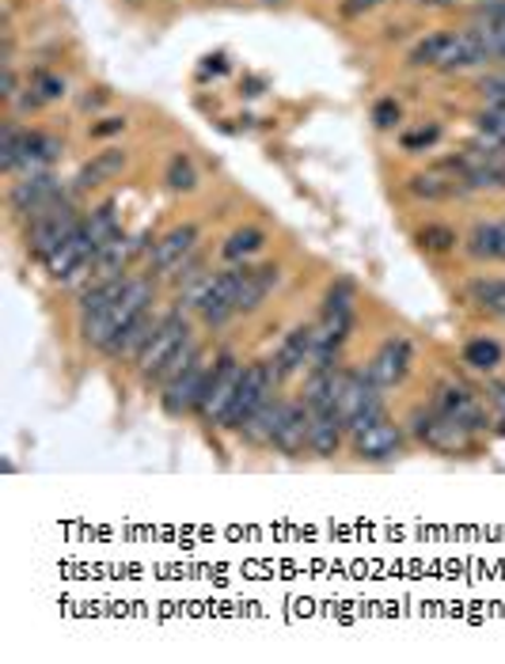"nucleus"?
<instances>
[{"mask_svg": "<svg viewBox=\"0 0 505 664\" xmlns=\"http://www.w3.org/2000/svg\"><path fill=\"white\" fill-rule=\"evenodd\" d=\"M152 300H156V282H152V277H130L115 304H107V308L95 311V316L80 319V342L107 354L110 342H115L141 311H149Z\"/></svg>", "mask_w": 505, "mask_h": 664, "instance_id": "1", "label": "nucleus"}, {"mask_svg": "<svg viewBox=\"0 0 505 664\" xmlns=\"http://www.w3.org/2000/svg\"><path fill=\"white\" fill-rule=\"evenodd\" d=\"M414 69H433V73H468V69L491 66L483 38L475 27L468 31H437V35L422 38L411 50Z\"/></svg>", "mask_w": 505, "mask_h": 664, "instance_id": "2", "label": "nucleus"}, {"mask_svg": "<svg viewBox=\"0 0 505 664\" xmlns=\"http://www.w3.org/2000/svg\"><path fill=\"white\" fill-rule=\"evenodd\" d=\"M407 429H411L414 441L426 444L430 452H437V455H471L475 452V434H471L468 426H460L456 418H448V414H441L433 403L411 411Z\"/></svg>", "mask_w": 505, "mask_h": 664, "instance_id": "3", "label": "nucleus"}, {"mask_svg": "<svg viewBox=\"0 0 505 664\" xmlns=\"http://www.w3.org/2000/svg\"><path fill=\"white\" fill-rule=\"evenodd\" d=\"M334 411L342 414L350 434L373 426L384 418V399L380 388L368 380L365 369H339V391H334Z\"/></svg>", "mask_w": 505, "mask_h": 664, "instance_id": "4", "label": "nucleus"}, {"mask_svg": "<svg viewBox=\"0 0 505 664\" xmlns=\"http://www.w3.org/2000/svg\"><path fill=\"white\" fill-rule=\"evenodd\" d=\"M80 224H84V217H80V210L72 205V198H61L58 205L35 213V217H27V232H23L27 251L35 254L38 262H46L61 244H66L72 232L80 228Z\"/></svg>", "mask_w": 505, "mask_h": 664, "instance_id": "5", "label": "nucleus"}, {"mask_svg": "<svg viewBox=\"0 0 505 664\" xmlns=\"http://www.w3.org/2000/svg\"><path fill=\"white\" fill-rule=\"evenodd\" d=\"M244 369L247 365L239 361L236 354H216L213 357V372H210V383H205V395L198 403V414H202L205 426H221L228 422V411H232V399H236V388L244 380Z\"/></svg>", "mask_w": 505, "mask_h": 664, "instance_id": "6", "label": "nucleus"}, {"mask_svg": "<svg viewBox=\"0 0 505 664\" xmlns=\"http://www.w3.org/2000/svg\"><path fill=\"white\" fill-rule=\"evenodd\" d=\"M187 339H190V319H187V311H183V308H172L164 319H160L156 334H152V339L144 342L141 357L133 361V369H138L141 380H144V383H156L160 369H164V365L172 361V354H175V349H179Z\"/></svg>", "mask_w": 505, "mask_h": 664, "instance_id": "7", "label": "nucleus"}, {"mask_svg": "<svg viewBox=\"0 0 505 664\" xmlns=\"http://www.w3.org/2000/svg\"><path fill=\"white\" fill-rule=\"evenodd\" d=\"M433 406H437L441 414H448V418H456L460 426H468L471 434H483V429L491 426V411H494L491 399H483L475 388H468V383L460 380L437 383Z\"/></svg>", "mask_w": 505, "mask_h": 664, "instance_id": "8", "label": "nucleus"}, {"mask_svg": "<svg viewBox=\"0 0 505 664\" xmlns=\"http://www.w3.org/2000/svg\"><path fill=\"white\" fill-rule=\"evenodd\" d=\"M274 391H278V383H274V372H270V361H251V365H247L244 380H239V388H236V399H232V411H228L224 429L239 434V429H244V422L251 418V414L259 411V406L267 403Z\"/></svg>", "mask_w": 505, "mask_h": 664, "instance_id": "9", "label": "nucleus"}, {"mask_svg": "<svg viewBox=\"0 0 505 664\" xmlns=\"http://www.w3.org/2000/svg\"><path fill=\"white\" fill-rule=\"evenodd\" d=\"M61 198H69V190L54 171H27L20 182H12V190H8V205H12L20 217H35V213L58 205Z\"/></svg>", "mask_w": 505, "mask_h": 664, "instance_id": "10", "label": "nucleus"}, {"mask_svg": "<svg viewBox=\"0 0 505 664\" xmlns=\"http://www.w3.org/2000/svg\"><path fill=\"white\" fill-rule=\"evenodd\" d=\"M198 244H202V228L198 224H175L172 232H164L160 239H152V251H149V274L156 277H172L175 266L198 254Z\"/></svg>", "mask_w": 505, "mask_h": 664, "instance_id": "11", "label": "nucleus"}, {"mask_svg": "<svg viewBox=\"0 0 505 664\" xmlns=\"http://www.w3.org/2000/svg\"><path fill=\"white\" fill-rule=\"evenodd\" d=\"M210 372H213V361L210 357H198L190 369H183L175 380L164 383V395H160V406H164V414H172V418H183V414L198 411V403H202L205 395V383H210Z\"/></svg>", "mask_w": 505, "mask_h": 664, "instance_id": "12", "label": "nucleus"}, {"mask_svg": "<svg viewBox=\"0 0 505 664\" xmlns=\"http://www.w3.org/2000/svg\"><path fill=\"white\" fill-rule=\"evenodd\" d=\"M411 369H414V346H411L407 334H391V339H384V346L376 349L373 361L365 365L368 380H373L380 391L399 388V383L411 376Z\"/></svg>", "mask_w": 505, "mask_h": 664, "instance_id": "13", "label": "nucleus"}, {"mask_svg": "<svg viewBox=\"0 0 505 664\" xmlns=\"http://www.w3.org/2000/svg\"><path fill=\"white\" fill-rule=\"evenodd\" d=\"M350 444H354V455L357 460H368V463H388L396 460L399 452H403L407 437H403V426H396V422L384 414L380 422H373V426L357 429V434H350Z\"/></svg>", "mask_w": 505, "mask_h": 664, "instance_id": "14", "label": "nucleus"}, {"mask_svg": "<svg viewBox=\"0 0 505 664\" xmlns=\"http://www.w3.org/2000/svg\"><path fill=\"white\" fill-rule=\"evenodd\" d=\"M407 194L414 198V202H453V198H463L471 194L468 182L460 179V171H456L453 164H437V167H426V171H414L411 179H407Z\"/></svg>", "mask_w": 505, "mask_h": 664, "instance_id": "15", "label": "nucleus"}, {"mask_svg": "<svg viewBox=\"0 0 505 664\" xmlns=\"http://www.w3.org/2000/svg\"><path fill=\"white\" fill-rule=\"evenodd\" d=\"M312 346H316V323H301L282 339L278 354L270 357V372H274V383L282 388L285 380H293L296 372H304L312 365Z\"/></svg>", "mask_w": 505, "mask_h": 664, "instance_id": "16", "label": "nucleus"}, {"mask_svg": "<svg viewBox=\"0 0 505 664\" xmlns=\"http://www.w3.org/2000/svg\"><path fill=\"white\" fill-rule=\"evenodd\" d=\"M92 259H95V244L87 239L84 224H80V228L72 232V236L50 254V259L43 262V266H46V274H50L54 282H72V277H80L87 266H92Z\"/></svg>", "mask_w": 505, "mask_h": 664, "instance_id": "17", "label": "nucleus"}, {"mask_svg": "<svg viewBox=\"0 0 505 664\" xmlns=\"http://www.w3.org/2000/svg\"><path fill=\"white\" fill-rule=\"evenodd\" d=\"M285 411H289V399L274 391V395H270L267 403H262L259 411H255L251 418L244 422L239 437H244V441L251 444V448H274V437H278V429H282Z\"/></svg>", "mask_w": 505, "mask_h": 664, "instance_id": "18", "label": "nucleus"}, {"mask_svg": "<svg viewBox=\"0 0 505 664\" xmlns=\"http://www.w3.org/2000/svg\"><path fill=\"white\" fill-rule=\"evenodd\" d=\"M312 418V437H308V452L319 455V460H331L334 452L342 448L347 441V422H342V414L334 411V406H327V411H308Z\"/></svg>", "mask_w": 505, "mask_h": 664, "instance_id": "19", "label": "nucleus"}, {"mask_svg": "<svg viewBox=\"0 0 505 664\" xmlns=\"http://www.w3.org/2000/svg\"><path fill=\"white\" fill-rule=\"evenodd\" d=\"M308 437H312V418L304 399H289V411L282 418V429L274 437V448L282 455H304L308 452Z\"/></svg>", "mask_w": 505, "mask_h": 664, "instance_id": "20", "label": "nucleus"}, {"mask_svg": "<svg viewBox=\"0 0 505 664\" xmlns=\"http://www.w3.org/2000/svg\"><path fill=\"white\" fill-rule=\"evenodd\" d=\"M463 254L475 262H505V217L479 221L463 239Z\"/></svg>", "mask_w": 505, "mask_h": 664, "instance_id": "21", "label": "nucleus"}, {"mask_svg": "<svg viewBox=\"0 0 505 664\" xmlns=\"http://www.w3.org/2000/svg\"><path fill=\"white\" fill-rule=\"evenodd\" d=\"M278 282H282V270H278L274 262H262V266H251V262H247L244 285H239V316L259 311L262 300L278 289Z\"/></svg>", "mask_w": 505, "mask_h": 664, "instance_id": "22", "label": "nucleus"}, {"mask_svg": "<svg viewBox=\"0 0 505 664\" xmlns=\"http://www.w3.org/2000/svg\"><path fill=\"white\" fill-rule=\"evenodd\" d=\"M61 152H66V145H61L54 133L23 130L20 133V171H46Z\"/></svg>", "mask_w": 505, "mask_h": 664, "instance_id": "23", "label": "nucleus"}, {"mask_svg": "<svg viewBox=\"0 0 505 664\" xmlns=\"http://www.w3.org/2000/svg\"><path fill=\"white\" fill-rule=\"evenodd\" d=\"M160 319H164V316H152V308L141 311V316L133 319V323L126 327V331L118 334V339L107 346V357H115V361H138L141 349H144V342H149L152 334H156Z\"/></svg>", "mask_w": 505, "mask_h": 664, "instance_id": "24", "label": "nucleus"}, {"mask_svg": "<svg viewBox=\"0 0 505 664\" xmlns=\"http://www.w3.org/2000/svg\"><path fill=\"white\" fill-rule=\"evenodd\" d=\"M463 300L479 311V316L505 319V277H471L463 285Z\"/></svg>", "mask_w": 505, "mask_h": 664, "instance_id": "25", "label": "nucleus"}, {"mask_svg": "<svg viewBox=\"0 0 505 664\" xmlns=\"http://www.w3.org/2000/svg\"><path fill=\"white\" fill-rule=\"evenodd\" d=\"M126 167V152L122 149H107V152H95L92 159H87L84 167H80L77 182H72V190H87V187H99V182L115 179L118 171Z\"/></svg>", "mask_w": 505, "mask_h": 664, "instance_id": "26", "label": "nucleus"}, {"mask_svg": "<svg viewBox=\"0 0 505 664\" xmlns=\"http://www.w3.org/2000/svg\"><path fill=\"white\" fill-rule=\"evenodd\" d=\"M84 232H87V239L95 244V254H99V247H107L115 236H122V221H118L115 202L95 205V210L84 217Z\"/></svg>", "mask_w": 505, "mask_h": 664, "instance_id": "27", "label": "nucleus"}, {"mask_svg": "<svg viewBox=\"0 0 505 664\" xmlns=\"http://www.w3.org/2000/svg\"><path fill=\"white\" fill-rule=\"evenodd\" d=\"M262 247H267V232L255 228V224H244V228H236L228 239H224L221 259L224 262H247V259H255Z\"/></svg>", "mask_w": 505, "mask_h": 664, "instance_id": "28", "label": "nucleus"}, {"mask_svg": "<svg viewBox=\"0 0 505 664\" xmlns=\"http://www.w3.org/2000/svg\"><path fill=\"white\" fill-rule=\"evenodd\" d=\"M126 282L130 277H110V282H92L87 285L84 293H80V300H77V319H87V316H95V311H103L107 304H115L118 300V293L126 289Z\"/></svg>", "mask_w": 505, "mask_h": 664, "instance_id": "29", "label": "nucleus"}, {"mask_svg": "<svg viewBox=\"0 0 505 664\" xmlns=\"http://www.w3.org/2000/svg\"><path fill=\"white\" fill-rule=\"evenodd\" d=\"M463 365L475 372H494L502 365V346L494 339H471L463 346Z\"/></svg>", "mask_w": 505, "mask_h": 664, "instance_id": "30", "label": "nucleus"}, {"mask_svg": "<svg viewBox=\"0 0 505 664\" xmlns=\"http://www.w3.org/2000/svg\"><path fill=\"white\" fill-rule=\"evenodd\" d=\"M164 182L175 190V194H190V190L198 187V167H195V159H190L187 152H175V156L167 159Z\"/></svg>", "mask_w": 505, "mask_h": 664, "instance_id": "31", "label": "nucleus"}, {"mask_svg": "<svg viewBox=\"0 0 505 664\" xmlns=\"http://www.w3.org/2000/svg\"><path fill=\"white\" fill-rule=\"evenodd\" d=\"M414 239H419V247L430 254H448V251H456V244H460V236H456L448 224H426V228H419Z\"/></svg>", "mask_w": 505, "mask_h": 664, "instance_id": "32", "label": "nucleus"}, {"mask_svg": "<svg viewBox=\"0 0 505 664\" xmlns=\"http://www.w3.org/2000/svg\"><path fill=\"white\" fill-rule=\"evenodd\" d=\"M31 92H35L38 99H43V107H46V103H61V99H66L69 84H66V76H61V73L38 69V73L31 76Z\"/></svg>", "mask_w": 505, "mask_h": 664, "instance_id": "33", "label": "nucleus"}, {"mask_svg": "<svg viewBox=\"0 0 505 664\" xmlns=\"http://www.w3.org/2000/svg\"><path fill=\"white\" fill-rule=\"evenodd\" d=\"M198 357H202V346H198V339H187V342H183V346L172 354V361H167L164 369H160L156 383H160V388H164V383H167V380H175V376H179L183 369H190V365H195Z\"/></svg>", "mask_w": 505, "mask_h": 664, "instance_id": "34", "label": "nucleus"}, {"mask_svg": "<svg viewBox=\"0 0 505 664\" xmlns=\"http://www.w3.org/2000/svg\"><path fill=\"white\" fill-rule=\"evenodd\" d=\"M20 133L23 126L12 122V118H8L4 130H0V167H4L8 175L20 171Z\"/></svg>", "mask_w": 505, "mask_h": 664, "instance_id": "35", "label": "nucleus"}, {"mask_svg": "<svg viewBox=\"0 0 505 664\" xmlns=\"http://www.w3.org/2000/svg\"><path fill=\"white\" fill-rule=\"evenodd\" d=\"M437 141H441V126L437 122H422V126H414V130L399 133V149H403V152H430Z\"/></svg>", "mask_w": 505, "mask_h": 664, "instance_id": "36", "label": "nucleus"}, {"mask_svg": "<svg viewBox=\"0 0 505 664\" xmlns=\"http://www.w3.org/2000/svg\"><path fill=\"white\" fill-rule=\"evenodd\" d=\"M475 95L486 103V107H505V73H486V76H479Z\"/></svg>", "mask_w": 505, "mask_h": 664, "instance_id": "37", "label": "nucleus"}, {"mask_svg": "<svg viewBox=\"0 0 505 664\" xmlns=\"http://www.w3.org/2000/svg\"><path fill=\"white\" fill-rule=\"evenodd\" d=\"M198 277H205V259H202V251L190 254V259L183 262V266H175V274L167 277V282H172L175 289H187V285H195Z\"/></svg>", "mask_w": 505, "mask_h": 664, "instance_id": "38", "label": "nucleus"}, {"mask_svg": "<svg viewBox=\"0 0 505 664\" xmlns=\"http://www.w3.org/2000/svg\"><path fill=\"white\" fill-rule=\"evenodd\" d=\"M399 118H403V110H399L396 99H380L373 107V126H376V130H396Z\"/></svg>", "mask_w": 505, "mask_h": 664, "instance_id": "39", "label": "nucleus"}, {"mask_svg": "<svg viewBox=\"0 0 505 664\" xmlns=\"http://www.w3.org/2000/svg\"><path fill=\"white\" fill-rule=\"evenodd\" d=\"M479 27H494V31H505V0H486L483 12H479Z\"/></svg>", "mask_w": 505, "mask_h": 664, "instance_id": "40", "label": "nucleus"}, {"mask_svg": "<svg viewBox=\"0 0 505 664\" xmlns=\"http://www.w3.org/2000/svg\"><path fill=\"white\" fill-rule=\"evenodd\" d=\"M475 31H479V38H483L486 54H491V61H505V31L479 27V23H475Z\"/></svg>", "mask_w": 505, "mask_h": 664, "instance_id": "41", "label": "nucleus"}, {"mask_svg": "<svg viewBox=\"0 0 505 664\" xmlns=\"http://www.w3.org/2000/svg\"><path fill=\"white\" fill-rule=\"evenodd\" d=\"M126 130V118L110 115V118H99L95 126H87V138H115V133Z\"/></svg>", "mask_w": 505, "mask_h": 664, "instance_id": "42", "label": "nucleus"}, {"mask_svg": "<svg viewBox=\"0 0 505 664\" xmlns=\"http://www.w3.org/2000/svg\"><path fill=\"white\" fill-rule=\"evenodd\" d=\"M380 4H384V0H342L339 12L347 15V20H357V15L373 12V8H380Z\"/></svg>", "mask_w": 505, "mask_h": 664, "instance_id": "43", "label": "nucleus"}, {"mask_svg": "<svg viewBox=\"0 0 505 664\" xmlns=\"http://www.w3.org/2000/svg\"><path fill=\"white\" fill-rule=\"evenodd\" d=\"M103 103H107V92L99 87L95 95H84V103H80V107H84V110H95V107H103Z\"/></svg>", "mask_w": 505, "mask_h": 664, "instance_id": "44", "label": "nucleus"}, {"mask_svg": "<svg viewBox=\"0 0 505 664\" xmlns=\"http://www.w3.org/2000/svg\"><path fill=\"white\" fill-rule=\"evenodd\" d=\"M205 73H224V58L216 54V58H205Z\"/></svg>", "mask_w": 505, "mask_h": 664, "instance_id": "45", "label": "nucleus"}, {"mask_svg": "<svg viewBox=\"0 0 505 664\" xmlns=\"http://www.w3.org/2000/svg\"><path fill=\"white\" fill-rule=\"evenodd\" d=\"M426 4H468V0H426Z\"/></svg>", "mask_w": 505, "mask_h": 664, "instance_id": "46", "label": "nucleus"}]
</instances>
